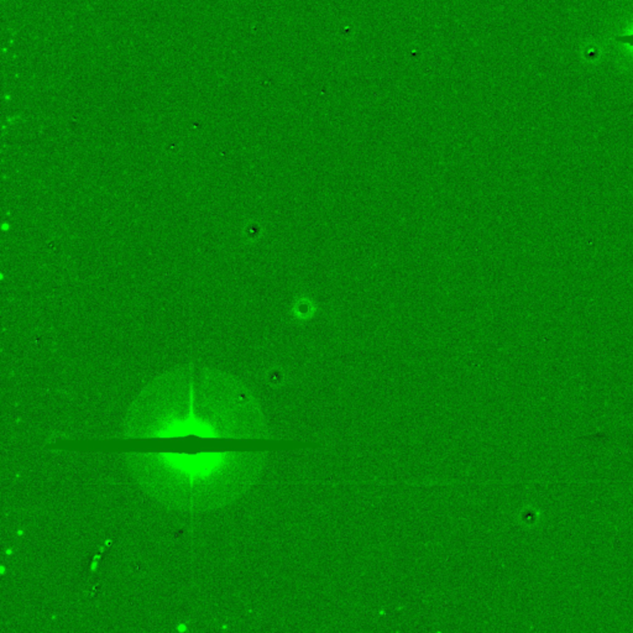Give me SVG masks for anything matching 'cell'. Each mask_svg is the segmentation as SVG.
Instances as JSON below:
<instances>
[{"mask_svg":"<svg viewBox=\"0 0 633 633\" xmlns=\"http://www.w3.org/2000/svg\"><path fill=\"white\" fill-rule=\"evenodd\" d=\"M614 41L621 42V43H626V45L633 46V35H622V36H617V38H614Z\"/></svg>","mask_w":633,"mask_h":633,"instance_id":"cell-1","label":"cell"}]
</instances>
